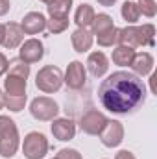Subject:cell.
I'll list each match as a JSON object with an SVG mask.
<instances>
[{
  "label": "cell",
  "instance_id": "1",
  "mask_svg": "<svg viewBox=\"0 0 157 159\" xmlns=\"http://www.w3.org/2000/svg\"><path fill=\"white\" fill-rule=\"evenodd\" d=\"M98 100L115 115H131L146 102V85L137 74L118 70L100 83Z\"/></svg>",
  "mask_w": 157,
  "mask_h": 159
},
{
  "label": "cell",
  "instance_id": "2",
  "mask_svg": "<svg viewBox=\"0 0 157 159\" xmlns=\"http://www.w3.org/2000/svg\"><path fill=\"white\" fill-rule=\"evenodd\" d=\"M20 139H19V129L17 124L9 117L0 115V156L6 159L13 157L19 150Z\"/></svg>",
  "mask_w": 157,
  "mask_h": 159
},
{
  "label": "cell",
  "instance_id": "3",
  "mask_svg": "<svg viewBox=\"0 0 157 159\" xmlns=\"http://www.w3.org/2000/svg\"><path fill=\"white\" fill-rule=\"evenodd\" d=\"M35 85H37L39 91L46 93V94H52V93L59 91L61 85H63L61 69H57L54 65H44L43 69H39V72L35 76Z\"/></svg>",
  "mask_w": 157,
  "mask_h": 159
},
{
  "label": "cell",
  "instance_id": "4",
  "mask_svg": "<svg viewBox=\"0 0 157 159\" xmlns=\"http://www.w3.org/2000/svg\"><path fill=\"white\" fill-rule=\"evenodd\" d=\"M48 152V141L39 131H30L22 141V154L26 159H43Z\"/></svg>",
  "mask_w": 157,
  "mask_h": 159
},
{
  "label": "cell",
  "instance_id": "5",
  "mask_svg": "<svg viewBox=\"0 0 157 159\" xmlns=\"http://www.w3.org/2000/svg\"><path fill=\"white\" fill-rule=\"evenodd\" d=\"M30 113L35 120H41V122H50L57 117L59 113V106L48 98V96H37L32 100L30 104Z\"/></svg>",
  "mask_w": 157,
  "mask_h": 159
},
{
  "label": "cell",
  "instance_id": "6",
  "mask_svg": "<svg viewBox=\"0 0 157 159\" xmlns=\"http://www.w3.org/2000/svg\"><path fill=\"white\" fill-rule=\"evenodd\" d=\"M107 117L104 113H100L98 109H89L87 113L81 115L79 119V128L83 133L87 135H100V131L104 129V126L107 124Z\"/></svg>",
  "mask_w": 157,
  "mask_h": 159
},
{
  "label": "cell",
  "instance_id": "7",
  "mask_svg": "<svg viewBox=\"0 0 157 159\" xmlns=\"http://www.w3.org/2000/svg\"><path fill=\"white\" fill-rule=\"evenodd\" d=\"M100 141L104 146L107 148H115L124 141V126L118 120H107V124L104 126V129L100 131Z\"/></svg>",
  "mask_w": 157,
  "mask_h": 159
},
{
  "label": "cell",
  "instance_id": "8",
  "mask_svg": "<svg viewBox=\"0 0 157 159\" xmlns=\"http://www.w3.org/2000/svg\"><path fill=\"white\" fill-rule=\"evenodd\" d=\"M43 56H44V44H43L39 39L32 37V39L24 41V43L20 44V50H19V59H20V61L32 65V63L41 61Z\"/></svg>",
  "mask_w": 157,
  "mask_h": 159
},
{
  "label": "cell",
  "instance_id": "9",
  "mask_svg": "<svg viewBox=\"0 0 157 159\" xmlns=\"http://www.w3.org/2000/svg\"><path fill=\"white\" fill-rule=\"evenodd\" d=\"M63 81L69 89L72 91H78L85 85L87 81V72H85V67L81 61H70L69 67H67V72L63 76Z\"/></svg>",
  "mask_w": 157,
  "mask_h": 159
},
{
  "label": "cell",
  "instance_id": "10",
  "mask_svg": "<svg viewBox=\"0 0 157 159\" xmlns=\"http://www.w3.org/2000/svg\"><path fill=\"white\" fill-rule=\"evenodd\" d=\"M20 28L28 35H37V34H41L46 28V19L39 11H30V13L24 15L22 22H20Z\"/></svg>",
  "mask_w": 157,
  "mask_h": 159
},
{
  "label": "cell",
  "instance_id": "11",
  "mask_svg": "<svg viewBox=\"0 0 157 159\" xmlns=\"http://www.w3.org/2000/svg\"><path fill=\"white\" fill-rule=\"evenodd\" d=\"M50 129L57 141H70L76 135V124L70 119H54Z\"/></svg>",
  "mask_w": 157,
  "mask_h": 159
},
{
  "label": "cell",
  "instance_id": "12",
  "mask_svg": "<svg viewBox=\"0 0 157 159\" xmlns=\"http://www.w3.org/2000/svg\"><path fill=\"white\" fill-rule=\"evenodd\" d=\"M107 69H109V59H107V56L104 52L96 50V52L89 54V57H87V70L94 78H102L107 72Z\"/></svg>",
  "mask_w": 157,
  "mask_h": 159
},
{
  "label": "cell",
  "instance_id": "13",
  "mask_svg": "<svg viewBox=\"0 0 157 159\" xmlns=\"http://www.w3.org/2000/svg\"><path fill=\"white\" fill-rule=\"evenodd\" d=\"M129 67H131L133 74H137L139 78H141V76H148V74H152V70H154V57H152V54H148V52L135 54Z\"/></svg>",
  "mask_w": 157,
  "mask_h": 159
},
{
  "label": "cell",
  "instance_id": "14",
  "mask_svg": "<svg viewBox=\"0 0 157 159\" xmlns=\"http://www.w3.org/2000/svg\"><path fill=\"white\" fill-rule=\"evenodd\" d=\"M24 41V32L20 28V24L17 22H7L6 24V35H4V46L7 50H13L17 46H20Z\"/></svg>",
  "mask_w": 157,
  "mask_h": 159
},
{
  "label": "cell",
  "instance_id": "15",
  "mask_svg": "<svg viewBox=\"0 0 157 159\" xmlns=\"http://www.w3.org/2000/svg\"><path fill=\"white\" fill-rule=\"evenodd\" d=\"M118 44L122 46H129V48H137V46H142L141 43V32H139V26H126L122 30H118Z\"/></svg>",
  "mask_w": 157,
  "mask_h": 159
},
{
  "label": "cell",
  "instance_id": "16",
  "mask_svg": "<svg viewBox=\"0 0 157 159\" xmlns=\"http://www.w3.org/2000/svg\"><path fill=\"white\" fill-rule=\"evenodd\" d=\"M70 41H72V46H74V50L79 52V54H83V52H87L91 46H92V34L87 30V28H78L72 35H70Z\"/></svg>",
  "mask_w": 157,
  "mask_h": 159
},
{
  "label": "cell",
  "instance_id": "17",
  "mask_svg": "<svg viewBox=\"0 0 157 159\" xmlns=\"http://www.w3.org/2000/svg\"><path fill=\"white\" fill-rule=\"evenodd\" d=\"M4 91L9 96H22V94H26V80L20 76L7 74L4 80Z\"/></svg>",
  "mask_w": 157,
  "mask_h": 159
},
{
  "label": "cell",
  "instance_id": "18",
  "mask_svg": "<svg viewBox=\"0 0 157 159\" xmlns=\"http://www.w3.org/2000/svg\"><path fill=\"white\" fill-rule=\"evenodd\" d=\"M94 9L92 6L89 4H79L76 13H74V22L78 24V28H89L92 24V19H94Z\"/></svg>",
  "mask_w": 157,
  "mask_h": 159
},
{
  "label": "cell",
  "instance_id": "19",
  "mask_svg": "<svg viewBox=\"0 0 157 159\" xmlns=\"http://www.w3.org/2000/svg\"><path fill=\"white\" fill-rule=\"evenodd\" d=\"M133 56H135V50H133V48L118 44L117 48L113 50L111 59H113V63L118 65V67H129V65H131V61H133Z\"/></svg>",
  "mask_w": 157,
  "mask_h": 159
},
{
  "label": "cell",
  "instance_id": "20",
  "mask_svg": "<svg viewBox=\"0 0 157 159\" xmlns=\"http://www.w3.org/2000/svg\"><path fill=\"white\" fill-rule=\"evenodd\" d=\"M50 17H69L72 9V0H54L46 6Z\"/></svg>",
  "mask_w": 157,
  "mask_h": 159
},
{
  "label": "cell",
  "instance_id": "21",
  "mask_svg": "<svg viewBox=\"0 0 157 159\" xmlns=\"http://www.w3.org/2000/svg\"><path fill=\"white\" fill-rule=\"evenodd\" d=\"M120 15H122V19H124L126 22L135 24V22L141 19V11H139V7H137V2L126 0V2L122 4V7H120Z\"/></svg>",
  "mask_w": 157,
  "mask_h": 159
},
{
  "label": "cell",
  "instance_id": "22",
  "mask_svg": "<svg viewBox=\"0 0 157 159\" xmlns=\"http://www.w3.org/2000/svg\"><path fill=\"white\" fill-rule=\"evenodd\" d=\"M115 24H113V19L107 15V13H98V15H94V19H92V24H91V28H92V35H98V34H102V32H105V30H109V28H113Z\"/></svg>",
  "mask_w": 157,
  "mask_h": 159
},
{
  "label": "cell",
  "instance_id": "23",
  "mask_svg": "<svg viewBox=\"0 0 157 159\" xmlns=\"http://www.w3.org/2000/svg\"><path fill=\"white\" fill-rule=\"evenodd\" d=\"M96 41H98L100 46H113V44H118V28L113 26V28H109V30L98 34V35H96Z\"/></svg>",
  "mask_w": 157,
  "mask_h": 159
},
{
  "label": "cell",
  "instance_id": "24",
  "mask_svg": "<svg viewBox=\"0 0 157 159\" xmlns=\"http://www.w3.org/2000/svg\"><path fill=\"white\" fill-rule=\"evenodd\" d=\"M69 17H50L46 20V28L50 34H61L69 28Z\"/></svg>",
  "mask_w": 157,
  "mask_h": 159
},
{
  "label": "cell",
  "instance_id": "25",
  "mask_svg": "<svg viewBox=\"0 0 157 159\" xmlns=\"http://www.w3.org/2000/svg\"><path fill=\"white\" fill-rule=\"evenodd\" d=\"M24 106H26V94H22V96H9V94H6L4 96V107H7L13 113L22 111Z\"/></svg>",
  "mask_w": 157,
  "mask_h": 159
},
{
  "label": "cell",
  "instance_id": "26",
  "mask_svg": "<svg viewBox=\"0 0 157 159\" xmlns=\"http://www.w3.org/2000/svg\"><path fill=\"white\" fill-rule=\"evenodd\" d=\"M7 74L20 76V78L28 80V76H30V65L24 63V61H20V59H15V61L9 63V67H7Z\"/></svg>",
  "mask_w": 157,
  "mask_h": 159
},
{
  "label": "cell",
  "instance_id": "27",
  "mask_svg": "<svg viewBox=\"0 0 157 159\" xmlns=\"http://www.w3.org/2000/svg\"><path fill=\"white\" fill-rule=\"evenodd\" d=\"M139 32H141L142 46H154L155 44V28H154V24H142V26H139Z\"/></svg>",
  "mask_w": 157,
  "mask_h": 159
},
{
  "label": "cell",
  "instance_id": "28",
  "mask_svg": "<svg viewBox=\"0 0 157 159\" xmlns=\"http://www.w3.org/2000/svg\"><path fill=\"white\" fill-rule=\"evenodd\" d=\"M137 7H139V11H141L144 17H148V19L155 17V13H157L155 0H139V2H137Z\"/></svg>",
  "mask_w": 157,
  "mask_h": 159
},
{
  "label": "cell",
  "instance_id": "29",
  "mask_svg": "<svg viewBox=\"0 0 157 159\" xmlns=\"http://www.w3.org/2000/svg\"><path fill=\"white\" fill-rule=\"evenodd\" d=\"M56 159H81V154L74 148H63V150L57 152Z\"/></svg>",
  "mask_w": 157,
  "mask_h": 159
},
{
  "label": "cell",
  "instance_id": "30",
  "mask_svg": "<svg viewBox=\"0 0 157 159\" xmlns=\"http://www.w3.org/2000/svg\"><path fill=\"white\" fill-rule=\"evenodd\" d=\"M7 67H9V61L6 59V56L0 52V76H4L7 72Z\"/></svg>",
  "mask_w": 157,
  "mask_h": 159
},
{
  "label": "cell",
  "instance_id": "31",
  "mask_svg": "<svg viewBox=\"0 0 157 159\" xmlns=\"http://www.w3.org/2000/svg\"><path fill=\"white\" fill-rule=\"evenodd\" d=\"M115 159H137V157H135L129 150H120L117 156H115Z\"/></svg>",
  "mask_w": 157,
  "mask_h": 159
},
{
  "label": "cell",
  "instance_id": "32",
  "mask_svg": "<svg viewBox=\"0 0 157 159\" xmlns=\"http://www.w3.org/2000/svg\"><path fill=\"white\" fill-rule=\"evenodd\" d=\"M9 11V0H0V17Z\"/></svg>",
  "mask_w": 157,
  "mask_h": 159
},
{
  "label": "cell",
  "instance_id": "33",
  "mask_svg": "<svg viewBox=\"0 0 157 159\" xmlns=\"http://www.w3.org/2000/svg\"><path fill=\"white\" fill-rule=\"evenodd\" d=\"M96 2H98L100 6H105V7H111V6H113V4H115L117 0H96Z\"/></svg>",
  "mask_w": 157,
  "mask_h": 159
},
{
  "label": "cell",
  "instance_id": "34",
  "mask_svg": "<svg viewBox=\"0 0 157 159\" xmlns=\"http://www.w3.org/2000/svg\"><path fill=\"white\" fill-rule=\"evenodd\" d=\"M4 35H6V24H0V44H4Z\"/></svg>",
  "mask_w": 157,
  "mask_h": 159
},
{
  "label": "cell",
  "instance_id": "35",
  "mask_svg": "<svg viewBox=\"0 0 157 159\" xmlns=\"http://www.w3.org/2000/svg\"><path fill=\"white\" fill-rule=\"evenodd\" d=\"M4 93H2V89H0V109H4Z\"/></svg>",
  "mask_w": 157,
  "mask_h": 159
},
{
  "label": "cell",
  "instance_id": "36",
  "mask_svg": "<svg viewBox=\"0 0 157 159\" xmlns=\"http://www.w3.org/2000/svg\"><path fill=\"white\" fill-rule=\"evenodd\" d=\"M41 2H44V4L48 6V4H50V2H54V0H41Z\"/></svg>",
  "mask_w": 157,
  "mask_h": 159
},
{
  "label": "cell",
  "instance_id": "37",
  "mask_svg": "<svg viewBox=\"0 0 157 159\" xmlns=\"http://www.w3.org/2000/svg\"><path fill=\"white\" fill-rule=\"evenodd\" d=\"M54 159H56V157H54Z\"/></svg>",
  "mask_w": 157,
  "mask_h": 159
}]
</instances>
